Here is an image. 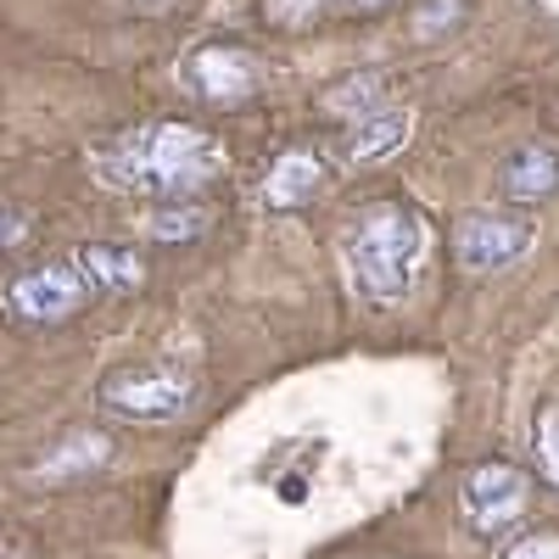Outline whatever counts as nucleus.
<instances>
[{
	"label": "nucleus",
	"instance_id": "obj_1",
	"mask_svg": "<svg viewBox=\"0 0 559 559\" xmlns=\"http://www.w3.org/2000/svg\"><path fill=\"white\" fill-rule=\"evenodd\" d=\"M90 163H96V179L112 185V191H123V197L185 202V197L207 191V185L224 174V146L197 123L163 118V123L123 129Z\"/></svg>",
	"mask_w": 559,
	"mask_h": 559
},
{
	"label": "nucleus",
	"instance_id": "obj_2",
	"mask_svg": "<svg viewBox=\"0 0 559 559\" xmlns=\"http://www.w3.org/2000/svg\"><path fill=\"white\" fill-rule=\"evenodd\" d=\"M431 258V224L408 202H369L342 236V263L353 292L369 302H397L414 292L419 269Z\"/></svg>",
	"mask_w": 559,
	"mask_h": 559
},
{
	"label": "nucleus",
	"instance_id": "obj_3",
	"mask_svg": "<svg viewBox=\"0 0 559 559\" xmlns=\"http://www.w3.org/2000/svg\"><path fill=\"white\" fill-rule=\"evenodd\" d=\"M197 397V376L179 364H123L102 381V408L134 426H168L191 408Z\"/></svg>",
	"mask_w": 559,
	"mask_h": 559
},
{
	"label": "nucleus",
	"instance_id": "obj_4",
	"mask_svg": "<svg viewBox=\"0 0 559 559\" xmlns=\"http://www.w3.org/2000/svg\"><path fill=\"white\" fill-rule=\"evenodd\" d=\"M179 84L185 96L202 107H241L258 96L263 68L247 45H197L191 57L179 62Z\"/></svg>",
	"mask_w": 559,
	"mask_h": 559
},
{
	"label": "nucleus",
	"instance_id": "obj_5",
	"mask_svg": "<svg viewBox=\"0 0 559 559\" xmlns=\"http://www.w3.org/2000/svg\"><path fill=\"white\" fill-rule=\"evenodd\" d=\"M459 503H464V515H471V526L481 537H509L526 521V476L509 459H481L464 471Z\"/></svg>",
	"mask_w": 559,
	"mask_h": 559
},
{
	"label": "nucleus",
	"instance_id": "obj_6",
	"mask_svg": "<svg viewBox=\"0 0 559 559\" xmlns=\"http://www.w3.org/2000/svg\"><path fill=\"white\" fill-rule=\"evenodd\" d=\"M12 319L23 324H62L73 319L84 302H90V286L73 263H39V269H23L7 292H0Z\"/></svg>",
	"mask_w": 559,
	"mask_h": 559
},
{
	"label": "nucleus",
	"instance_id": "obj_7",
	"mask_svg": "<svg viewBox=\"0 0 559 559\" xmlns=\"http://www.w3.org/2000/svg\"><path fill=\"white\" fill-rule=\"evenodd\" d=\"M537 241V229L515 213H464L459 229H453V258L459 269H471V274H498L509 263H521Z\"/></svg>",
	"mask_w": 559,
	"mask_h": 559
},
{
	"label": "nucleus",
	"instance_id": "obj_8",
	"mask_svg": "<svg viewBox=\"0 0 559 559\" xmlns=\"http://www.w3.org/2000/svg\"><path fill=\"white\" fill-rule=\"evenodd\" d=\"M324 179H331V168H324V157L313 146H286L263 174V207L269 213H297L324 191Z\"/></svg>",
	"mask_w": 559,
	"mask_h": 559
},
{
	"label": "nucleus",
	"instance_id": "obj_9",
	"mask_svg": "<svg viewBox=\"0 0 559 559\" xmlns=\"http://www.w3.org/2000/svg\"><path fill=\"white\" fill-rule=\"evenodd\" d=\"M559 191V146L548 140H526L498 163V197L515 207H537Z\"/></svg>",
	"mask_w": 559,
	"mask_h": 559
},
{
	"label": "nucleus",
	"instance_id": "obj_10",
	"mask_svg": "<svg viewBox=\"0 0 559 559\" xmlns=\"http://www.w3.org/2000/svg\"><path fill=\"white\" fill-rule=\"evenodd\" d=\"M107 459H112V437H102V431H68L62 442H51L39 459H34V471H28V481H39V487H68V481H90L96 471H107Z\"/></svg>",
	"mask_w": 559,
	"mask_h": 559
},
{
	"label": "nucleus",
	"instance_id": "obj_11",
	"mask_svg": "<svg viewBox=\"0 0 559 559\" xmlns=\"http://www.w3.org/2000/svg\"><path fill=\"white\" fill-rule=\"evenodd\" d=\"M408 134H414V112L408 107H381V112H369L347 129L342 157H347V168H381L408 146Z\"/></svg>",
	"mask_w": 559,
	"mask_h": 559
},
{
	"label": "nucleus",
	"instance_id": "obj_12",
	"mask_svg": "<svg viewBox=\"0 0 559 559\" xmlns=\"http://www.w3.org/2000/svg\"><path fill=\"white\" fill-rule=\"evenodd\" d=\"M73 269L84 274L90 297H123V292H140V280H146V258L134 247H118V241H84L73 252Z\"/></svg>",
	"mask_w": 559,
	"mask_h": 559
},
{
	"label": "nucleus",
	"instance_id": "obj_13",
	"mask_svg": "<svg viewBox=\"0 0 559 559\" xmlns=\"http://www.w3.org/2000/svg\"><path fill=\"white\" fill-rule=\"evenodd\" d=\"M381 96H386V79L381 73H347V79H336L331 90H324V118L331 123H358V118H369V112H381Z\"/></svg>",
	"mask_w": 559,
	"mask_h": 559
},
{
	"label": "nucleus",
	"instance_id": "obj_14",
	"mask_svg": "<svg viewBox=\"0 0 559 559\" xmlns=\"http://www.w3.org/2000/svg\"><path fill=\"white\" fill-rule=\"evenodd\" d=\"M532 464H537V476L559 492V403H543L532 414Z\"/></svg>",
	"mask_w": 559,
	"mask_h": 559
},
{
	"label": "nucleus",
	"instance_id": "obj_15",
	"mask_svg": "<svg viewBox=\"0 0 559 559\" xmlns=\"http://www.w3.org/2000/svg\"><path fill=\"white\" fill-rule=\"evenodd\" d=\"M202 224H207L202 207H191V202H163V213L152 218V236H157V241H191V236H202Z\"/></svg>",
	"mask_w": 559,
	"mask_h": 559
},
{
	"label": "nucleus",
	"instance_id": "obj_16",
	"mask_svg": "<svg viewBox=\"0 0 559 559\" xmlns=\"http://www.w3.org/2000/svg\"><path fill=\"white\" fill-rule=\"evenodd\" d=\"M459 17H464V0H426V7L414 12V34L419 39H442V34L459 28Z\"/></svg>",
	"mask_w": 559,
	"mask_h": 559
},
{
	"label": "nucleus",
	"instance_id": "obj_17",
	"mask_svg": "<svg viewBox=\"0 0 559 559\" xmlns=\"http://www.w3.org/2000/svg\"><path fill=\"white\" fill-rule=\"evenodd\" d=\"M263 12H269V23H280V28H308V23L324 12V0H263Z\"/></svg>",
	"mask_w": 559,
	"mask_h": 559
},
{
	"label": "nucleus",
	"instance_id": "obj_18",
	"mask_svg": "<svg viewBox=\"0 0 559 559\" xmlns=\"http://www.w3.org/2000/svg\"><path fill=\"white\" fill-rule=\"evenodd\" d=\"M503 559H559V532H532V537H521L515 548H509Z\"/></svg>",
	"mask_w": 559,
	"mask_h": 559
},
{
	"label": "nucleus",
	"instance_id": "obj_19",
	"mask_svg": "<svg viewBox=\"0 0 559 559\" xmlns=\"http://www.w3.org/2000/svg\"><path fill=\"white\" fill-rule=\"evenodd\" d=\"M23 236H28V213L12 207V202H0V252L23 247Z\"/></svg>",
	"mask_w": 559,
	"mask_h": 559
},
{
	"label": "nucleus",
	"instance_id": "obj_20",
	"mask_svg": "<svg viewBox=\"0 0 559 559\" xmlns=\"http://www.w3.org/2000/svg\"><path fill=\"white\" fill-rule=\"evenodd\" d=\"M342 7H347V12H358V17H369V12H386L392 0H342Z\"/></svg>",
	"mask_w": 559,
	"mask_h": 559
}]
</instances>
